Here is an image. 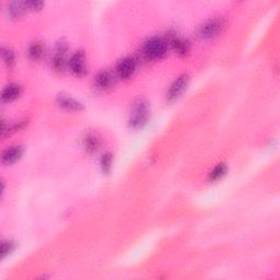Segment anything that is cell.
<instances>
[{
  "label": "cell",
  "instance_id": "obj_11",
  "mask_svg": "<svg viewBox=\"0 0 280 280\" xmlns=\"http://www.w3.org/2000/svg\"><path fill=\"white\" fill-rule=\"evenodd\" d=\"M57 104L62 108L67 109V111H81V109H83V105L78 102L77 100L69 96H64V94L57 98Z\"/></svg>",
  "mask_w": 280,
  "mask_h": 280
},
{
  "label": "cell",
  "instance_id": "obj_13",
  "mask_svg": "<svg viewBox=\"0 0 280 280\" xmlns=\"http://www.w3.org/2000/svg\"><path fill=\"white\" fill-rule=\"evenodd\" d=\"M100 147H101V140H100L96 135L90 134L83 139V148L89 154L97 153Z\"/></svg>",
  "mask_w": 280,
  "mask_h": 280
},
{
  "label": "cell",
  "instance_id": "obj_20",
  "mask_svg": "<svg viewBox=\"0 0 280 280\" xmlns=\"http://www.w3.org/2000/svg\"><path fill=\"white\" fill-rule=\"evenodd\" d=\"M28 11H38L44 6V2L42 1H35V0H31V1H24Z\"/></svg>",
  "mask_w": 280,
  "mask_h": 280
},
{
  "label": "cell",
  "instance_id": "obj_17",
  "mask_svg": "<svg viewBox=\"0 0 280 280\" xmlns=\"http://www.w3.org/2000/svg\"><path fill=\"white\" fill-rule=\"evenodd\" d=\"M1 56L3 59V63L6 65L8 69H11L16 62V55L10 47H2L1 48Z\"/></svg>",
  "mask_w": 280,
  "mask_h": 280
},
{
  "label": "cell",
  "instance_id": "obj_7",
  "mask_svg": "<svg viewBox=\"0 0 280 280\" xmlns=\"http://www.w3.org/2000/svg\"><path fill=\"white\" fill-rule=\"evenodd\" d=\"M136 70V62L133 57H125L122 61H119L116 66V73L118 78L123 80H127L135 73Z\"/></svg>",
  "mask_w": 280,
  "mask_h": 280
},
{
  "label": "cell",
  "instance_id": "obj_15",
  "mask_svg": "<svg viewBox=\"0 0 280 280\" xmlns=\"http://www.w3.org/2000/svg\"><path fill=\"white\" fill-rule=\"evenodd\" d=\"M27 11L28 10L24 2H11L8 7V14L12 19H19L23 17Z\"/></svg>",
  "mask_w": 280,
  "mask_h": 280
},
{
  "label": "cell",
  "instance_id": "obj_10",
  "mask_svg": "<svg viewBox=\"0 0 280 280\" xmlns=\"http://www.w3.org/2000/svg\"><path fill=\"white\" fill-rule=\"evenodd\" d=\"M23 156V148L21 146H12L8 148L7 150H4L2 153L1 161L3 164H13L18 162L21 157Z\"/></svg>",
  "mask_w": 280,
  "mask_h": 280
},
{
  "label": "cell",
  "instance_id": "obj_4",
  "mask_svg": "<svg viewBox=\"0 0 280 280\" xmlns=\"http://www.w3.org/2000/svg\"><path fill=\"white\" fill-rule=\"evenodd\" d=\"M68 67L77 77H83L87 73V58L83 51L73 53L68 62Z\"/></svg>",
  "mask_w": 280,
  "mask_h": 280
},
{
  "label": "cell",
  "instance_id": "obj_3",
  "mask_svg": "<svg viewBox=\"0 0 280 280\" xmlns=\"http://www.w3.org/2000/svg\"><path fill=\"white\" fill-rule=\"evenodd\" d=\"M168 44L161 37H151L143 45V54L151 61H160L167 55Z\"/></svg>",
  "mask_w": 280,
  "mask_h": 280
},
{
  "label": "cell",
  "instance_id": "obj_12",
  "mask_svg": "<svg viewBox=\"0 0 280 280\" xmlns=\"http://www.w3.org/2000/svg\"><path fill=\"white\" fill-rule=\"evenodd\" d=\"M45 52H46V49H45L43 43L34 42L30 45V47L28 49L29 59L33 63H37L39 61H42L43 57L45 56Z\"/></svg>",
  "mask_w": 280,
  "mask_h": 280
},
{
  "label": "cell",
  "instance_id": "obj_2",
  "mask_svg": "<svg viewBox=\"0 0 280 280\" xmlns=\"http://www.w3.org/2000/svg\"><path fill=\"white\" fill-rule=\"evenodd\" d=\"M226 29V21L223 18H212L203 23L198 29V36L202 39H213L218 37Z\"/></svg>",
  "mask_w": 280,
  "mask_h": 280
},
{
  "label": "cell",
  "instance_id": "obj_6",
  "mask_svg": "<svg viewBox=\"0 0 280 280\" xmlns=\"http://www.w3.org/2000/svg\"><path fill=\"white\" fill-rule=\"evenodd\" d=\"M189 82V77L187 76L186 73L181 74L175 81L171 84L170 87L169 91L167 93V99L169 102H174L182 96V94L185 92L187 86Z\"/></svg>",
  "mask_w": 280,
  "mask_h": 280
},
{
  "label": "cell",
  "instance_id": "obj_19",
  "mask_svg": "<svg viewBox=\"0 0 280 280\" xmlns=\"http://www.w3.org/2000/svg\"><path fill=\"white\" fill-rule=\"evenodd\" d=\"M16 249V243L12 241H3L1 243V256L6 258L8 255L11 254Z\"/></svg>",
  "mask_w": 280,
  "mask_h": 280
},
{
  "label": "cell",
  "instance_id": "obj_8",
  "mask_svg": "<svg viewBox=\"0 0 280 280\" xmlns=\"http://www.w3.org/2000/svg\"><path fill=\"white\" fill-rule=\"evenodd\" d=\"M114 84V77L108 70H102L100 71L96 78H94V86L100 91H106L111 89Z\"/></svg>",
  "mask_w": 280,
  "mask_h": 280
},
{
  "label": "cell",
  "instance_id": "obj_18",
  "mask_svg": "<svg viewBox=\"0 0 280 280\" xmlns=\"http://www.w3.org/2000/svg\"><path fill=\"white\" fill-rule=\"evenodd\" d=\"M101 169L104 174H108L109 172L112 171V167H113V156L112 153H105L103 154V157L101 158Z\"/></svg>",
  "mask_w": 280,
  "mask_h": 280
},
{
  "label": "cell",
  "instance_id": "obj_16",
  "mask_svg": "<svg viewBox=\"0 0 280 280\" xmlns=\"http://www.w3.org/2000/svg\"><path fill=\"white\" fill-rule=\"evenodd\" d=\"M228 171V168L224 163H219L218 166L214 167L211 172L208 175V179L210 182H217L219 179H221L224 175H226Z\"/></svg>",
  "mask_w": 280,
  "mask_h": 280
},
{
  "label": "cell",
  "instance_id": "obj_5",
  "mask_svg": "<svg viewBox=\"0 0 280 280\" xmlns=\"http://www.w3.org/2000/svg\"><path fill=\"white\" fill-rule=\"evenodd\" d=\"M68 46L65 42H61L57 44L56 49H55V54L52 59V67L55 71L63 72L66 66H68Z\"/></svg>",
  "mask_w": 280,
  "mask_h": 280
},
{
  "label": "cell",
  "instance_id": "obj_1",
  "mask_svg": "<svg viewBox=\"0 0 280 280\" xmlns=\"http://www.w3.org/2000/svg\"><path fill=\"white\" fill-rule=\"evenodd\" d=\"M150 106L144 100H137L132 105V112L129 116V126L134 129L142 128L149 121Z\"/></svg>",
  "mask_w": 280,
  "mask_h": 280
},
{
  "label": "cell",
  "instance_id": "obj_14",
  "mask_svg": "<svg viewBox=\"0 0 280 280\" xmlns=\"http://www.w3.org/2000/svg\"><path fill=\"white\" fill-rule=\"evenodd\" d=\"M171 45L175 53L179 56H186L189 53V49H191L189 42L183 37H174L171 41Z\"/></svg>",
  "mask_w": 280,
  "mask_h": 280
},
{
  "label": "cell",
  "instance_id": "obj_9",
  "mask_svg": "<svg viewBox=\"0 0 280 280\" xmlns=\"http://www.w3.org/2000/svg\"><path fill=\"white\" fill-rule=\"evenodd\" d=\"M22 93V87L17 83L8 84L4 87L1 92V101L3 103H10L16 101L18 98H20Z\"/></svg>",
  "mask_w": 280,
  "mask_h": 280
}]
</instances>
